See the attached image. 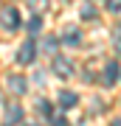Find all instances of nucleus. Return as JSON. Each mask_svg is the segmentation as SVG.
Instances as JSON below:
<instances>
[{
    "label": "nucleus",
    "instance_id": "f257e3e1",
    "mask_svg": "<svg viewBox=\"0 0 121 126\" xmlns=\"http://www.w3.org/2000/svg\"><path fill=\"white\" fill-rule=\"evenodd\" d=\"M34 56H37V45H34V39H25V42L20 45V50H17V62H20V64H31Z\"/></svg>",
    "mask_w": 121,
    "mask_h": 126
},
{
    "label": "nucleus",
    "instance_id": "9b49d317",
    "mask_svg": "<svg viewBox=\"0 0 121 126\" xmlns=\"http://www.w3.org/2000/svg\"><path fill=\"white\" fill-rule=\"evenodd\" d=\"M96 17V9L93 6H82V20H93Z\"/></svg>",
    "mask_w": 121,
    "mask_h": 126
},
{
    "label": "nucleus",
    "instance_id": "f03ea898",
    "mask_svg": "<svg viewBox=\"0 0 121 126\" xmlns=\"http://www.w3.org/2000/svg\"><path fill=\"white\" fill-rule=\"evenodd\" d=\"M0 25L9 28V31L17 28V25H20V11H17V9H6L3 14H0Z\"/></svg>",
    "mask_w": 121,
    "mask_h": 126
},
{
    "label": "nucleus",
    "instance_id": "6e6552de",
    "mask_svg": "<svg viewBox=\"0 0 121 126\" xmlns=\"http://www.w3.org/2000/svg\"><path fill=\"white\" fill-rule=\"evenodd\" d=\"M62 42H68V45H79V31H76V28H68V31L62 34Z\"/></svg>",
    "mask_w": 121,
    "mask_h": 126
},
{
    "label": "nucleus",
    "instance_id": "f8f14e48",
    "mask_svg": "<svg viewBox=\"0 0 121 126\" xmlns=\"http://www.w3.org/2000/svg\"><path fill=\"white\" fill-rule=\"evenodd\" d=\"M37 109H40V115H51V107H48V101H45V98L37 101Z\"/></svg>",
    "mask_w": 121,
    "mask_h": 126
},
{
    "label": "nucleus",
    "instance_id": "ddd939ff",
    "mask_svg": "<svg viewBox=\"0 0 121 126\" xmlns=\"http://www.w3.org/2000/svg\"><path fill=\"white\" fill-rule=\"evenodd\" d=\"M107 9H110L113 14H118V0H107Z\"/></svg>",
    "mask_w": 121,
    "mask_h": 126
},
{
    "label": "nucleus",
    "instance_id": "0eeeda50",
    "mask_svg": "<svg viewBox=\"0 0 121 126\" xmlns=\"http://www.w3.org/2000/svg\"><path fill=\"white\" fill-rule=\"evenodd\" d=\"M6 118H9V123H17L23 118V107L20 104H9V107H6Z\"/></svg>",
    "mask_w": 121,
    "mask_h": 126
},
{
    "label": "nucleus",
    "instance_id": "20e7f679",
    "mask_svg": "<svg viewBox=\"0 0 121 126\" xmlns=\"http://www.w3.org/2000/svg\"><path fill=\"white\" fill-rule=\"evenodd\" d=\"M76 104H79V95L76 93H71V90L59 93V107H62V109H71V107H76Z\"/></svg>",
    "mask_w": 121,
    "mask_h": 126
},
{
    "label": "nucleus",
    "instance_id": "7ed1b4c3",
    "mask_svg": "<svg viewBox=\"0 0 121 126\" xmlns=\"http://www.w3.org/2000/svg\"><path fill=\"white\" fill-rule=\"evenodd\" d=\"M104 84H107V87H116L118 84V62H116V59H110V64L104 67Z\"/></svg>",
    "mask_w": 121,
    "mask_h": 126
},
{
    "label": "nucleus",
    "instance_id": "1a4fd4ad",
    "mask_svg": "<svg viewBox=\"0 0 121 126\" xmlns=\"http://www.w3.org/2000/svg\"><path fill=\"white\" fill-rule=\"evenodd\" d=\"M28 6H31L37 14H42L45 9H48V0H28Z\"/></svg>",
    "mask_w": 121,
    "mask_h": 126
},
{
    "label": "nucleus",
    "instance_id": "9d476101",
    "mask_svg": "<svg viewBox=\"0 0 121 126\" xmlns=\"http://www.w3.org/2000/svg\"><path fill=\"white\" fill-rule=\"evenodd\" d=\"M40 28H42V17H40V14H37V17L31 20V23H28V31H31V34H37V31H40Z\"/></svg>",
    "mask_w": 121,
    "mask_h": 126
},
{
    "label": "nucleus",
    "instance_id": "39448f33",
    "mask_svg": "<svg viewBox=\"0 0 121 126\" xmlns=\"http://www.w3.org/2000/svg\"><path fill=\"white\" fill-rule=\"evenodd\" d=\"M25 79H23V76H9V90L14 93V95H23V93H25Z\"/></svg>",
    "mask_w": 121,
    "mask_h": 126
},
{
    "label": "nucleus",
    "instance_id": "423d86ee",
    "mask_svg": "<svg viewBox=\"0 0 121 126\" xmlns=\"http://www.w3.org/2000/svg\"><path fill=\"white\" fill-rule=\"evenodd\" d=\"M54 70H56V76H62V79H68L73 73L71 62H65V59H54Z\"/></svg>",
    "mask_w": 121,
    "mask_h": 126
}]
</instances>
